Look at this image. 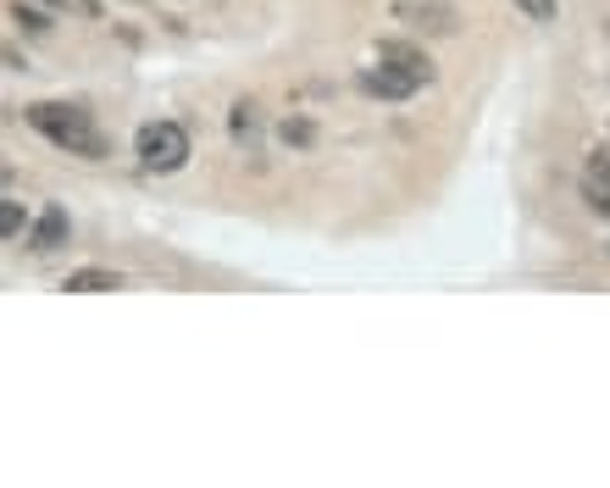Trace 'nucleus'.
Wrapping results in <instances>:
<instances>
[{
    "mask_svg": "<svg viewBox=\"0 0 610 488\" xmlns=\"http://www.w3.org/2000/svg\"><path fill=\"white\" fill-rule=\"evenodd\" d=\"M28 122H33L50 145H61L67 156H89V161H100V156H106V133L94 128V117H89L83 106L39 100V106H28Z\"/></svg>",
    "mask_w": 610,
    "mask_h": 488,
    "instance_id": "1",
    "label": "nucleus"
},
{
    "mask_svg": "<svg viewBox=\"0 0 610 488\" xmlns=\"http://www.w3.org/2000/svg\"><path fill=\"white\" fill-rule=\"evenodd\" d=\"M139 161L150 172H178L189 161V133L178 122H144L139 128Z\"/></svg>",
    "mask_w": 610,
    "mask_h": 488,
    "instance_id": "2",
    "label": "nucleus"
},
{
    "mask_svg": "<svg viewBox=\"0 0 610 488\" xmlns=\"http://www.w3.org/2000/svg\"><path fill=\"white\" fill-rule=\"evenodd\" d=\"M361 83L372 89V94H383V100H411L417 94V72H406V67H394V61H378V67H367L361 72Z\"/></svg>",
    "mask_w": 610,
    "mask_h": 488,
    "instance_id": "3",
    "label": "nucleus"
},
{
    "mask_svg": "<svg viewBox=\"0 0 610 488\" xmlns=\"http://www.w3.org/2000/svg\"><path fill=\"white\" fill-rule=\"evenodd\" d=\"M67 233H72L67 211H61V206H44V211H39V222H33V233H28V245H33L39 256H50V250H61V245H67Z\"/></svg>",
    "mask_w": 610,
    "mask_h": 488,
    "instance_id": "4",
    "label": "nucleus"
},
{
    "mask_svg": "<svg viewBox=\"0 0 610 488\" xmlns=\"http://www.w3.org/2000/svg\"><path fill=\"white\" fill-rule=\"evenodd\" d=\"M378 61H394V67L417 72L422 83L433 78V61H428V50H417V44H406V39H383V44H378Z\"/></svg>",
    "mask_w": 610,
    "mask_h": 488,
    "instance_id": "5",
    "label": "nucleus"
},
{
    "mask_svg": "<svg viewBox=\"0 0 610 488\" xmlns=\"http://www.w3.org/2000/svg\"><path fill=\"white\" fill-rule=\"evenodd\" d=\"M400 17L417 22V28H433V33H450V28H456V22H450V6H433V0H428V6H400Z\"/></svg>",
    "mask_w": 610,
    "mask_h": 488,
    "instance_id": "6",
    "label": "nucleus"
},
{
    "mask_svg": "<svg viewBox=\"0 0 610 488\" xmlns=\"http://www.w3.org/2000/svg\"><path fill=\"white\" fill-rule=\"evenodd\" d=\"M67 289H72V295H100V289H117V272L83 267V272H67Z\"/></svg>",
    "mask_w": 610,
    "mask_h": 488,
    "instance_id": "7",
    "label": "nucleus"
},
{
    "mask_svg": "<svg viewBox=\"0 0 610 488\" xmlns=\"http://www.w3.org/2000/svg\"><path fill=\"white\" fill-rule=\"evenodd\" d=\"M583 200H589L594 217H606L610 222V178H594V172H589V178H583Z\"/></svg>",
    "mask_w": 610,
    "mask_h": 488,
    "instance_id": "8",
    "label": "nucleus"
},
{
    "mask_svg": "<svg viewBox=\"0 0 610 488\" xmlns=\"http://www.w3.org/2000/svg\"><path fill=\"white\" fill-rule=\"evenodd\" d=\"M11 22H17L22 33H33V39H44V33H50V17H44V11H33V6H22V0L11 6Z\"/></svg>",
    "mask_w": 610,
    "mask_h": 488,
    "instance_id": "9",
    "label": "nucleus"
},
{
    "mask_svg": "<svg viewBox=\"0 0 610 488\" xmlns=\"http://www.w3.org/2000/svg\"><path fill=\"white\" fill-rule=\"evenodd\" d=\"M228 128H233V139H256V106H233V117H228Z\"/></svg>",
    "mask_w": 610,
    "mask_h": 488,
    "instance_id": "10",
    "label": "nucleus"
},
{
    "mask_svg": "<svg viewBox=\"0 0 610 488\" xmlns=\"http://www.w3.org/2000/svg\"><path fill=\"white\" fill-rule=\"evenodd\" d=\"M0 233H6V239L22 233V206H17V200H0Z\"/></svg>",
    "mask_w": 610,
    "mask_h": 488,
    "instance_id": "11",
    "label": "nucleus"
},
{
    "mask_svg": "<svg viewBox=\"0 0 610 488\" xmlns=\"http://www.w3.org/2000/svg\"><path fill=\"white\" fill-rule=\"evenodd\" d=\"M517 6H522V11L533 17V22H556V11H561L556 0H517Z\"/></svg>",
    "mask_w": 610,
    "mask_h": 488,
    "instance_id": "12",
    "label": "nucleus"
},
{
    "mask_svg": "<svg viewBox=\"0 0 610 488\" xmlns=\"http://www.w3.org/2000/svg\"><path fill=\"white\" fill-rule=\"evenodd\" d=\"M589 172H594V178H610V145H600V150L589 156Z\"/></svg>",
    "mask_w": 610,
    "mask_h": 488,
    "instance_id": "13",
    "label": "nucleus"
},
{
    "mask_svg": "<svg viewBox=\"0 0 610 488\" xmlns=\"http://www.w3.org/2000/svg\"><path fill=\"white\" fill-rule=\"evenodd\" d=\"M283 139H289V145H306V139H311V122H283Z\"/></svg>",
    "mask_w": 610,
    "mask_h": 488,
    "instance_id": "14",
    "label": "nucleus"
},
{
    "mask_svg": "<svg viewBox=\"0 0 610 488\" xmlns=\"http://www.w3.org/2000/svg\"><path fill=\"white\" fill-rule=\"evenodd\" d=\"M50 6H56V0H50Z\"/></svg>",
    "mask_w": 610,
    "mask_h": 488,
    "instance_id": "15",
    "label": "nucleus"
}]
</instances>
